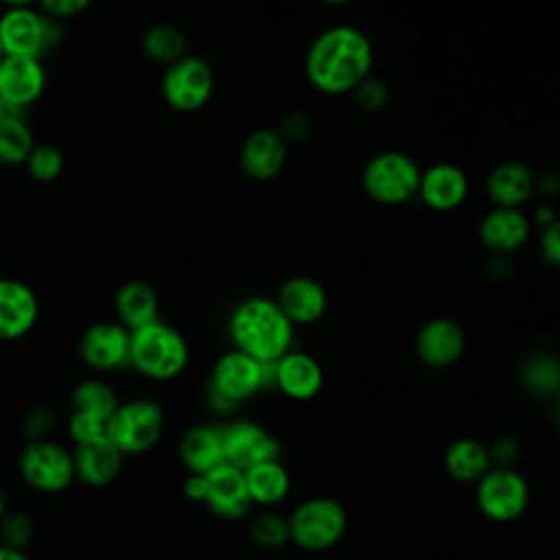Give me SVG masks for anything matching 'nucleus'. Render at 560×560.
<instances>
[{"label":"nucleus","instance_id":"1","mask_svg":"<svg viewBox=\"0 0 560 560\" xmlns=\"http://www.w3.org/2000/svg\"><path fill=\"white\" fill-rule=\"evenodd\" d=\"M374 48L365 33L354 26L337 24L319 33L306 52V77L326 94L352 92L370 77Z\"/></svg>","mask_w":560,"mask_h":560},{"label":"nucleus","instance_id":"2","mask_svg":"<svg viewBox=\"0 0 560 560\" xmlns=\"http://www.w3.org/2000/svg\"><path fill=\"white\" fill-rule=\"evenodd\" d=\"M228 332L236 350L254 357L260 363H273L293 350L295 326L280 311L276 300L256 295L234 306L230 313Z\"/></svg>","mask_w":560,"mask_h":560},{"label":"nucleus","instance_id":"3","mask_svg":"<svg viewBox=\"0 0 560 560\" xmlns=\"http://www.w3.org/2000/svg\"><path fill=\"white\" fill-rule=\"evenodd\" d=\"M271 385V363L232 348L223 352L210 372L208 405L217 416L232 413L241 402L254 398Z\"/></svg>","mask_w":560,"mask_h":560},{"label":"nucleus","instance_id":"4","mask_svg":"<svg viewBox=\"0 0 560 560\" xmlns=\"http://www.w3.org/2000/svg\"><path fill=\"white\" fill-rule=\"evenodd\" d=\"M190 361V348L184 335L171 324L158 319L131 330L129 365L149 381L166 383L177 378Z\"/></svg>","mask_w":560,"mask_h":560},{"label":"nucleus","instance_id":"5","mask_svg":"<svg viewBox=\"0 0 560 560\" xmlns=\"http://www.w3.org/2000/svg\"><path fill=\"white\" fill-rule=\"evenodd\" d=\"M289 521V540L302 551H326L341 542L348 529L346 508L332 497H311L300 501Z\"/></svg>","mask_w":560,"mask_h":560},{"label":"nucleus","instance_id":"6","mask_svg":"<svg viewBox=\"0 0 560 560\" xmlns=\"http://www.w3.org/2000/svg\"><path fill=\"white\" fill-rule=\"evenodd\" d=\"M164 433V411L153 398L120 400L109 418L105 435L125 455L149 453Z\"/></svg>","mask_w":560,"mask_h":560},{"label":"nucleus","instance_id":"7","mask_svg":"<svg viewBox=\"0 0 560 560\" xmlns=\"http://www.w3.org/2000/svg\"><path fill=\"white\" fill-rule=\"evenodd\" d=\"M422 171L400 151L376 153L361 173L365 195L383 206H400L418 195Z\"/></svg>","mask_w":560,"mask_h":560},{"label":"nucleus","instance_id":"8","mask_svg":"<svg viewBox=\"0 0 560 560\" xmlns=\"http://www.w3.org/2000/svg\"><path fill=\"white\" fill-rule=\"evenodd\" d=\"M18 470L22 481L42 494L63 492L77 481L72 451L52 438L26 442L18 459Z\"/></svg>","mask_w":560,"mask_h":560},{"label":"nucleus","instance_id":"9","mask_svg":"<svg viewBox=\"0 0 560 560\" xmlns=\"http://www.w3.org/2000/svg\"><path fill=\"white\" fill-rule=\"evenodd\" d=\"M59 22L33 7L4 9L0 13V42L4 55L42 59L59 44Z\"/></svg>","mask_w":560,"mask_h":560},{"label":"nucleus","instance_id":"10","mask_svg":"<svg viewBox=\"0 0 560 560\" xmlns=\"http://www.w3.org/2000/svg\"><path fill=\"white\" fill-rule=\"evenodd\" d=\"M114 387L103 378H85L74 385L70 394L68 435L74 444L103 438L112 413L118 407Z\"/></svg>","mask_w":560,"mask_h":560},{"label":"nucleus","instance_id":"11","mask_svg":"<svg viewBox=\"0 0 560 560\" xmlns=\"http://www.w3.org/2000/svg\"><path fill=\"white\" fill-rule=\"evenodd\" d=\"M475 503L492 523H512L529 505V483L512 466H492L475 483Z\"/></svg>","mask_w":560,"mask_h":560},{"label":"nucleus","instance_id":"12","mask_svg":"<svg viewBox=\"0 0 560 560\" xmlns=\"http://www.w3.org/2000/svg\"><path fill=\"white\" fill-rule=\"evenodd\" d=\"M160 88L166 105L175 112H197L212 96L214 74L208 61L186 55L166 66Z\"/></svg>","mask_w":560,"mask_h":560},{"label":"nucleus","instance_id":"13","mask_svg":"<svg viewBox=\"0 0 560 560\" xmlns=\"http://www.w3.org/2000/svg\"><path fill=\"white\" fill-rule=\"evenodd\" d=\"M225 464L247 470L267 459H280L278 438L256 420L236 418L221 424Z\"/></svg>","mask_w":560,"mask_h":560},{"label":"nucleus","instance_id":"14","mask_svg":"<svg viewBox=\"0 0 560 560\" xmlns=\"http://www.w3.org/2000/svg\"><path fill=\"white\" fill-rule=\"evenodd\" d=\"M131 330L118 319L94 322L79 341L83 363L96 372H114L129 365Z\"/></svg>","mask_w":560,"mask_h":560},{"label":"nucleus","instance_id":"15","mask_svg":"<svg viewBox=\"0 0 560 560\" xmlns=\"http://www.w3.org/2000/svg\"><path fill=\"white\" fill-rule=\"evenodd\" d=\"M46 90L42 59L4 55L0 61V98L4 109L20 112L33 105Z\"/></svg>","mask_w":560,"mask_h":560},{"label":"nucleus","instance_id":"16","mask_svg":"<svg viewBox=\"0 0 560 560\" xmlns=\"http://www.w3.org/2000/svg\"><path fill=\"white\" fill-rule=\"evenodd\" d=\"M203 505L223 521H238L254 508L243 470L221 464L206 472V499Z\"/></svg>","mask_w":560,"mask_h":560},{"label":"nucleus","instance_id":"17","mask_svg":"<svg viewBox=\"0 0 560 560\" xmlns=\"http://www.w3.org/2000/svg\"><path fill=\"white\" fill-rule=\"evenodd\" d=\"M466 348L464 328L451 317H433L424 322L416 335L418 359L435 370L459 361Z\"/></svg>","mask_w":560,"mask_h":560},{"label":"nucleus","instance_id":"18","mask_svg":"<svg viewBox=\"0 0 560 560\" xmlns=\"http://www.w3.org/2000/svg\"><path fill=\"white\" fill-rule=\"evenodd\" d=\"M271 385L291 400H311L324 387V370L308 352L289 350L271 363Z\"/></svg>","mask_w":560,"mask_h":560},{"label":"nucleus","instance_id":"19","mask_svg":"<svg viewBox=\"0 0 560 560\" xmlns=\"http://www.w3.org/2000/svg\"><path fill=\"white\" fill-rule=\"evenodd\" d=\"M39 317L35 291L13 278H0V341L26 337Z\"/></svg>","mask_w":560,"mask_h":560},{"label":"nucleus","instance_id":"20","mask_svg":"<svg viewBox=\"0 0 560 560\" xmlns=\"http://www.w3.org/2000/svg\"><path fill=\"white\" fill-rule=\"evenodd\" d=\"M72 459L74 475L81 483L90 488H103L118 477L125 455L114 446V442L107 435H103L90 442L74 444Z\"/></svg>","mask_w":560,"mask_h":560},{"label":"nucleus","instance_id":"21","mask_svg":"<svg viewBox=\"0 0 560 560\" xmlns=\"http://www.w3.org/2000/svg\"><path fill=\"white\" fill-rule=\"evenodd\" d=\"M238 162L247 177L256 182H269L282 171L287 162V142L280 131L256 129L243 140Z\"/></svg>","mask_w":560,"mask_h":560},{"label":"nucleus","instance_id":"22","mask_svg":"<svg viewBox=\"0 0 560 560\" xmlns=\"http://www.w3.org/2000/svg\"><path fill=\"white\" fill-rule=\"evenodd\" d=\"M276 302L293 326H304L324 317L328 308V293L315 278L293 276L282 282Z\"/></svg>","mask_w":560,"mask_h":560},{"label":"nucleus","instance_id":"23","mask_svg":"<svg viewBox=\"0 0 560 560\" xmlns=\"http://www.w3.org/2000/svg\"><path fill=\"white\" fill-rule=\"evenodd\" d=\"M468 188V177L459 166L440 162L422 171L418 197L435 212H451L466 201Z\"/></svg>","mask_w":560,"mask_h":560},{"label":"nucleus","instance_id":"24","mask_svg":"<svg viewBox=\"0 0 560 560\" xmlns=\"http://www.w3.org/2000/svg\"><path fill=\"white\" fill-rule=\"evenodd\" d=\"M536 173L523 162H503L486 179V192L494 208H521L536 192Z\"/></svg>","mask_w":560,"mask_h":560},{"label":"nucleus","instance_id":"25","mask_svg":"<svg viewBox=\"0 0 560 560\" xmlns=\"http://www.w3.org/2000/svg\"><path fill=\"white\" fill-rule=\"evenodd\" d=\"M529 219L518 208H492L479 225V238L492 254H512L529 238Z\"/></svg>","mask_w":560,"mask_h":560},{"label":"nucleus","instance_id":"26","mask_svg":"<svg viewBox=\"0 0 560 560\" xmlns=\"http://www.w3.org/2000/svg\"><path fill=\"white\" fill-rule=\"evenodd\" d=\"M179 459L192 475H206L212 468L221 466L223 459V440L221 427L214 424H195L186 429L177 446Z\"/></svg>","mask_w":560,"mask_h":560},{"label":"nucleus","instance_id":"27","mask_svg":"<svg viewBox=\"0 0 560 560\" xmlns=\"http://www.w3.org/2000/svg\"><path fill=\"white\" fill-rule=\"evenodd\" d=\"M116 319L129 330H138L160 319V300L151 284L142 280L125 282L114 298Z\"/></svg>","mask_w":560,"mask_h":560},{"label":"nucleus","instance_id":"28","mask_svg":"<svg viewBox=\"0 0 560 560\" xmlns=\"http://www.w3.org/2000/svg\"><path fill=\"white\" fill-rule=\"evenodd\" d=\"M492 468L488 444L477 438H457L444 451V470L462 483H477Z\"/></svg>","mask_w":560,"mask_h":560},{"label":"nucleus","instance_id":"29","mask_svg":"<svg viewBox=\"0 0 560 560\" xmlns=\"http://www.w3.org/2000/svg\"><path fill=\"white\" fill-rule=\"evenodd\" d=\"M243 475H245L249 499L258 508H276L289 497L291 475L280 459L260 462L243 470Z\"/></svg>","mask_w":560,"mask_h":560},{"label":"nucleus","instance_id":"30","mask_svg":"<svg viewBox=\"0 0 560 560\" xmlns=\"http://www.w3.org/2000/svg\"><path fill=\"white\" fill-rule=\"evenodd\" d=\"M521 385L538 398H556L560 394V359L549 352H532L518 368Z\"/></svg>","mask_w":560,"mask_h":560},{"label":"nucleus","instance_id":"31","mask_svg":"<svg viewBox=\"0 0 560 560\" xmlns=\"http://www.w3.org/2000/svg\"><path fill=\"white\" fill-rule=\"evenodd\" d=\"M35 147V138L26 120L18 112L4 109L0 114V164H24Z\"/></svg>","mask_w":560,"mask_h":560},{"label":"nucleus","instance_id":"32","mask_svg":"<svg viewBox=\"0 0 560 560\" xmlns=\"http://www.w3.org/2000/svg\"><path fill=\"white\" fill-rule=\"evenodd\" d=\"M142 50L149 59L171 66L186 57V35L175 24H153L142 35Z\"/></svg>","mask_w":560,"mask_h":560},{"label":"nucleus","instance_id":"33","mask_svg":"<svg viewBox=\"0 0 560 560\" xmlns=\"http://www.w3.org/2000/svg\"><path fill=\"white\" fill-rule=\"evenodd\" d=\"M247 534L254 545L262 549H280L289 540V521L273 508H260L249 516Z\"/></svg>","mask_w":560,"mask_h":560},{"label":"nucleus","instance_id":"34","mask_svg":"<svg viewBox=\"0 0 560 560\" xmlns=\"http://www.w3.org/2000/svg\"><path fill=\"white\" fill-rule=\"evenodd\" d=\"M24 166H26V173L31 175V179H35L39 184H50L63 171V155L55 144H35L33 151L28 153Z\"/></svg>","mask_w":560,"mask_h":560},{"label":"nucleus","instance_id":"35","mask_svg":"<svg viewBox=\"0 0 560 560\" xmlns=\"http://www.w3.org/2000/svg\"><path fill=\"white\" fill-rule=\"evenodd\" d=\"M35 536V523L33 518L18 510V512H7L0 521V542L15 547V549H26L28 542Z\"/></svg>","mask_w":560,"mask_h":560},{"label":"nucleus","instance_id":"36","mask_svg":"<svg viewBox=\"0 0 560 560\" xmlns=\"http://www.w3.org/2000/svg\"><path fill=\"white\" fill-rule=\"evenodd\" d=\"M352 94H354V103H357L363 112H370V114L381 112V109L387 105V98H389L387 85H385L381 79L372 77V74H370L368 79H363V81L352 90Z\"/></svg>","mask_w":560,"mask_h":560},{"label":"nucleus","instance_id":"37","mask_svg":"<svg viewBox=\"0 0 560 560\" xmlns=\"http://www.w3.org/2000/svg\"><path fill=\"white\" fill-rule=\"evenodd\" d=\"M52 429H55V413L44 405L31 407L22 418V433H24L26 442L48 440Z\"/></svg>","mask_w":560,"mask_h":560},{"label":"nucleus","instance_id":"38","mask_svg":"<svg viewBox=\"0 0 560 560\" xmlns=\"http://www.w3.org/2000/svg\"><path fill=\"white\" fill-rule=\"evenodd\" d=\"M37 4L42 13L55 20H61V18H72L83 13L92 4V0H37Z\"/></svg>","mask_w":560,"mask_h":560},{"label":"nucleus","instance_id":"39","mask_svg":"<svg viewBox=\"0 0 560 560\" xmlns=\"http://www.w3.org/2000/svg\"><path fill=\"white\" fill-rule=\"evenodd\" d=\"M540 254L549 265L560 267V219H553L547 228L540 232Z\"/></svg>","mask_w":560,"mask_h":560},{"label":"nucleus","instance_id":"40","mask_svg":"<svg viewBox=\"0 0 560 560\" xmlns=\"http://www.w3.org/2000/svg\"><path fill=\"white\" fill-rule=\"evenodd\" d=\"M490 459H492V466H505V468H512L516 457H518V442L510 435H503L499 440H494L490 446Z\"/></svg>","mask_w":560,"mask_h":560},{"label":"nucleus","instance_id":"41","mask_svg":"<svg viewBox=\"0 0 560 560\" xmlns=\"http://www.w3.org/2000/svg\"><path fill=\"white\" fill-rule=\"evenodd\" d=\"M280 136L284 138V142H298L302 138L308 136V120L302 114H291L289 118H284L282 127H280Z\"/></svg>","mask_w":560,"mask_h":560},{"label":"nucleus","instance_id":"42","mask_svg":"<svg viewBox=\"0 0 560 560\" xmlns=\"http://www.w3.org/2000/svg\"><path fill=\"white\" fill-rule=\"evenodd\" d=\"M184 497L192 503H203L206 499V475H192L188 472L186 481H184Z\"/></svg>","mask_w":560,"mask_h":560},{"label":"nucleus","instance_id":"43","mask_svg":"<svg viewBox=\"0 0 560 560\" xmlns=\"http://www.w3.org/2000/svg\"><path fill=\"white\" fill-rule=\"evenodd\" d=\"M536 192H540L542 197H558L560 195V177L553 175V173H547L542 177L536 179Z\"/></svg>","mask_w":560,"mask_h":560},{"label":"nucleus","instance_id":"44","mask_svg":"<svg viewBox=\"0 0 560 560\" xmlns=\"http://www.w3.org/2000/svg\"><path fill=\"white\" fill-rule=\"evenodd\" d=\"M534 219H536V223H538L540 228H547V225H549L553 219H558V217H556V210H553L549 203H542V206L536 208Z\"/></svg>","mask_w":560,"mask_h":560},{"label":"nucleus","instance_id":"45","mask_svg":"<svg viewBox=\"0 0 560 560\" xmlns=\"http://www.w3.org/2000/svg\"><path fill=\"white\" fill-rule=\"evenodd\" d=\"M0 560H31L24 549H15L0 542Z\"/></svg>","mask_w":560,"mask_h":560},{"label":"nucleus","instance_id":"46","mask_svg":"<svg viewBox=\"0 0 560 560\" xmlns=\"http://www.w3.org/2000/svg\"><path fill=\"white\" fill-rule=\"evenodd\" d=\"M7 9H24V7H31L33 2L37 0H0Z\"/></svg>","mask_w":560,"mask_h":560},{"label":"nucleus","instance_id":"47","mask_svg":"<svg viewBox=\"0 0 560 560\" xmlns=\"http://www.w3.org/2000/svg\"><path fill=\"white\" fill-rule=\"evenodd\" d=\"M551 420H553V424L560 429V394L553 398V405H551Z\"/></svg>","mask_w":560,"mask_h":560},{"label":"nucleus","instance_id":"48","mask_svg":"<svg viewBox=\"0 0 560 560\" xmlns=\"http://www.w3.org/2000/svg\"><path fill=\"white\" fill-rule=\"evenodd\" d=\"M9 512V501H7V492H4V488L0 486V521H2V516Z\"/></svg>","mask_w":560,"mask_h":560},{"label":"nucleus","instance_id":"49","mask_svg":"<svg viewBox=\"0 0 560 560\" xmlns=\"http://www.w3.org/2000/svg\"><path fill=\"white\" fill-rule=\"evenodd\" d=\"M324 2H328V4H346L350 0H324Z\"/></svg>","mask_w":560,"mask_h":560},{"label":"nucleus","instance_id":"50","mask_svg":"<svg viewBox=\"0 0 560 560\" xmlns=\"http://www.w3.org/2000/svg\"><path fill=\"white\" fill-rule=\"evenodd\" d=\"M2 57H4V48H2V42H0V61H2Z\"/></svg>","mask_w":560,"mask_h":560},{"label":"nucleus","instance_id":"51","mask_svg":"<svg viewBox=\"0 0 560 560\" xmlns=\"http://www.w3.org/2000/svg\"><path fill=\"white\" fill-rule=\"evenodd\" d=\"M4 112V103H2V98H0V114Z\"/></svg>","mask_w":560,"mask_h":560}]
</instances>
